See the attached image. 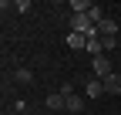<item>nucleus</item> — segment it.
<instances>
[{"label":"nucleus","instance_id":"11","mask_svg":"<svg viewBox=\"0 0 121 115\" xmlns=\"http://www.w3.org/2000/svg\"><path fill=\"white\" fill-rule=\"evenodd\" d=\"M10 10H17V14H27V10H30V4H27V0H13V4H10Z\"/></svg>","mask_w":121,"mask_h":115},{"label":"nucleus","instance_id":"13","mask_svg":"<svg viewBox=\"0 0 121 115\" xmlns=\"http://www.w3.org/2000/svg\"><path fill=\"white\" fill-rule=\"evenodd\" d=\"M101 44H104V51H114L118 48V37H101Z\"/></svg>","mask_w":121,"mask_h":115},{"label":"nucleus","instance_id":"4","mask_svg":"<svg viewBox=\"0 0 121 115\" xmlns=\"http://www.w3.org/2000/svg\"><path fill=\"white\" fill-rule=\"evenodd\" d=\"M44 105H47L51 112H57V108H64V105H67V95H64V91H51L47 98H44Z\"/></svg>","mask_w":121,"mask_h":115},{"label":"nucleus","instance_id":"9","mask_svg":"<svg viewBox=\"0 0 121 115\" xmlns=\"http://www.w3.org/2000/svg\"><path fill=\"white\" fill-rule=\"evenodd\" d=\"M87 54H91V58H101V54H104V44H101V37H98V34H94V37H87Z\"/></svg>","mask_w":121,"mask_h":115},{"label":"nucleus","instance_id":"6","mask_svg":"<svg viewBox=\"0 0 121 115\" xmlns=\"http://www.w3.org/2000/svg\"><path fill=\"white\" fill-rule=\"evenodd\" d=\"M67 48H71V51H84V48H87V34L71 31V34H67Z\"/></svg>","mask_w":121,"mask_h":115},{"label":"nucleus","instance_id":"8","mask_svg":"<svg viewBox=\"0 0 121 115\" xmlns=\"http://www.w3.org/2000/svg\"><path fill=\"white\" fill-rule=\"evenodd\" d=\"M84 91H87V98H101L104 95V85L98 78H91V81H84Z\"/></svg>","mask_w":121,"mask_h":115},{"label":"nucleus","instance_id":"7","mask_svg":"<svg viewBox=\"0 0 121 115\" xmlns=\"http://www.w3.org/2000/svg\"><path fill=\"white\" fill-rule=\"evenodd\" d=\"M30 81H34V71H30V68H17V71H13V85L24 88V85H30Z\"/></svg>","mask_w":121,"mask_h":115},{"label":"nucleus","instance_id":"1","mask_svg":"<svg viewBox=\"0 0 121 115\" xmlns=\"http://www.w3.org/2000/svg\"><path fill=\"white\" fill-rule=\"evenodd\" d=\"M60 91L67 95V105H64V112H74V115H78V112H84V95H78V91L71 88V85H60Z\"/></svg>","mask_w":121,"mask_h":115},{"label":"nucleus","instance_id":"3","mask_svg":"<svg viewBox=\"0 0 121 115\" xmlns=\"http://www.w3.org/2000/svg\"><path fill=\"white\" fill-rule=\"evenodd\" d=\"M94 31H98V37H118V20L114 17H101Z\"/></svg>","mask_w":121,"mask_h":115},{"label":"nucleus","instance_id":"12","mask_svg":"<svg viewBox=\"0 0 121 115\" xmlns=\"http://www.w3.org/2000/svg\"><path fill=\"white\" fill-rule=\"evenodd\" d=\"M13 115H27V102H24V98L13 102Z\"/></svg>","mask_w":121,"mask_h":115},{"label":"nucleus","instance_id":"10","mask_svg":"<svg viewBox=\"0 0 121 115\" xmlns=\"http://www.w3.org/2000/svg\"><path fill=\"white\" fill-rule=\"evenodd\" d=\"M87 10H91L87 0H71V14H87Z\"/></svg>","mask_w":121,"mask_h":115},{"label":"nucleus","instance_id":"2","mask_svg":"<svg viewBox=\"0 0 121 115\" xmlns=\"http://www.w3.org/2000/svg\"><path fill=\"white\" fill-rule=\"evenodd\" d=\"M91 71H94V78H98V81H104L108 75H114V68H111V61H108V58H104V54L91 61Z\"/></svg>","mask_w":121,"mask_h":115},{"label":"nucleus","instance_id":"5","mask_svg":"<svg viewBox=\"0 0 121 115\" xmlns=\"http://www.w3.org/2000/svg\"><path fill=\"white\" fill-rule=\"evenodd\" d=\"M101 85H104V95H121V75H118V71H114V75H108Z\"/></svg>","mask_w":121,"mask_h":115}]
</instances>
